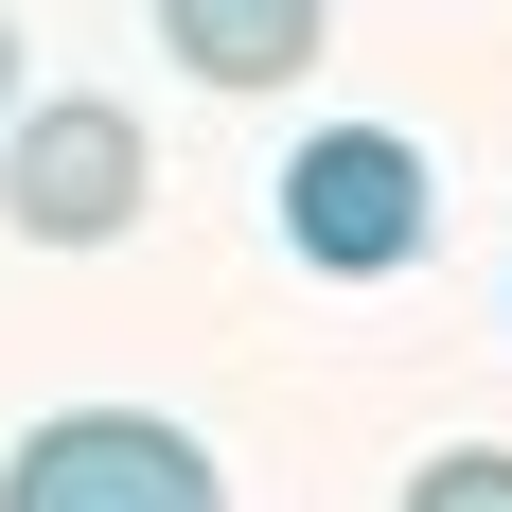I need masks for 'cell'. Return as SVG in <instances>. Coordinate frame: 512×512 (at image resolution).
<instances>
[{
	"instance_id": "6da1fadb",
	"label": "cell",
	"mask_w": 512,
	"mask_h": 512,
	"mask_svg": "<svg viewBox=\"0 0 512 512\" xmlns=\"http://www.w3.org/2000/svg\"><path fill=\"white\" fill-rule=\"evenodd\" d=\"M265 212H283V248H301L318 283H389V265H424V230H442V177H424L407 124H318V142L265 177Z\"/></svg>"
},
{
	"instance_id": "7a4b0ae2",
	"label": "cell",
	"mask_w": 512,
	"mask_h": 512,
	"mask_svg": "<svg viewBox=\"0 0 512 512\" xmlns=\"http://www.w3.org/2000/svg\"><path fill=\"white\" fill-rule=\"evenodd\" d=\"M0 512H230V477H212L195 424H159V407H53V424H18Z\"/></svg>"
},
{
	"instance_id": "3957f363",
	"label": "cell",
	"mask_w": 512,
	"mask_h": 512,
	"mask_svg": "<svg viewBox=\"0 0 512 512\" xmlns=\"http://www.w3.org/2000/svg\"><path fill=\"white\" fill-rule=\"evenodd\" d=\"M0 230H18V248H124V230H142V124L106 89L0 106Z\"/></svg>"
},
{
	"instance_id": "277c9868",
	"label": "cell",
	"mask_w": 512,
	"mask_h": 512,
	"mask_svg": "<svg viewBox=\"0 0 512 512\" xmlns=\"http://www.w3.org/2000/svg\"><path fill=\"white\" fill-rule=\"evenodd\" d=\"M318 36H336V0H159V53L195 89H283V71H318Z\"/></svg>"
},
{
	"instance_id": "5b68a950",
	"label": "cell",
	"mask_w": 512,
	"mask_h": 512,
	"mask_svg": "<svg viewBox=\"0 0 512 512\" xmlns=\"http://www.w3.org/2000/svg\"><path fill=\"white\" fill-rule=\"evenodd\" d=\"M407 512H512V442H442L407 477Z\"/></svg>"
},
{
	"instance_id": "8992f818",
	"label": "cell",
	"mask_w": 512,
	"mask_h": 512,
	"mask_svg": "<svg viewBox=\"0 0 512 512\" xmlns=\"http://www.w3.org/2000/svg\"><path fill=\"white\" fill-rule=\"evenodd\" d=\"M0 106H18V18H0Z\"/></svg>"
}]
</instances>
